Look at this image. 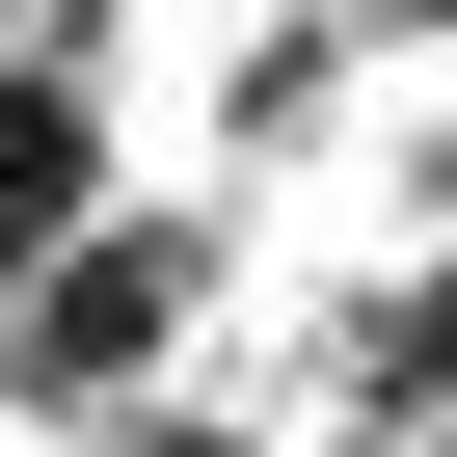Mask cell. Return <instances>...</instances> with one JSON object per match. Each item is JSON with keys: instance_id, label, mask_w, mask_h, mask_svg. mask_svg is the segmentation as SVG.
<instances>
[{"instance_id": "1", "label": "cell", "mask_w": 457, "mask_h": 457, "mask_svg": "<svg viewBox=\"0 0 457 457\" xmlns=\"http://www.w3.org/2000/svg\"><path fill=\"white\" fill-rule=\"evenodd\" d=\"M215 323V243L188 215H81L54 270H0V403H162Z\"/></svg>"}, {"instance_id": "2", "label": "cell", "mask_w": 457, "mask_h": 457, "mask_svg": "<svg viewBox=\"0 0 457 457\" xmlns=\"http://www.w3.org/2000/svg\"><path fill=\"white\" fill-rule=\"evenodd\" d=\"M108 215V108H81V54H0V270H54Z\"/></svg>"}, {"instance_id": "3", "label": "cell", "mask_w": 457, "mask_h": 457, "mask_svg": "<svg viewBox=\"0 0 457 457\" xmlns=\"http://www.w3.org/2000/svg\"><path fill=\"white\" fill-rule=\"evenodd\" d=\"M135 457H270V430H135Z\"/></svg>"}, {"instance_id": "4", "label": "cell", "mask_w": 457, "mask_h": 457, "mask_svg": "<svg viewBox=\"0 0 457 457\" xmlns=\"http://www.w3.org/2000/svg\"><path fill=\"white\" fill-rule=\"evenodd\" d=\"M54 28H108V0H54Z\"/></svg>"}]
</instances>
